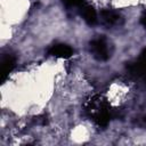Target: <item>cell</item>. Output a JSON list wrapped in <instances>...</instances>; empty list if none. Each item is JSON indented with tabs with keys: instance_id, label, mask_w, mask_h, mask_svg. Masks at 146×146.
Wrapping results in <instances>:
<instances>
[{
	"instance_id": "cell-1",
	"label": "cell",
	"mask_w": 146,
	"mask_h": 146,
	"mask_svg": "<svg viewBox=\"0 0 146 146\" xmlns=\"http://www.w3.org/2000/svg\"><path fill=\"white\" fill-rule=\"evenodd\" d=\"M127 70L131 76L140 79L146 83V48L143 49V51L136 60L128 63Z\"/></svg>"
},
{
	"instance_id": "cell-2",
	"label": "cell",
	"mask_w": 146,
	"mask_h": 146,
	"mask_svg": "<svg viewBox=\"0 0 146 146\" xmlns=\"http://www.w3.org/2000/svg\"><path fill=\"white\" fill-rule=\"evenodd\" d=\"M90 51L98 60H107L110 57L108 47L105 38L103 36H98L90 42Z\"/></svg>"
},
{
	"instance_id": "cell-3",
	"label": "cell",
	"mask_w": 146,
	"mask_h": 146,
	"mask_svg": "<svg viewBox=\"0 0 146 146\" xmlns=\"http://www.w3.org/2000/svg\"><path fill=\"white\" fill-rule=\"evenodd\" d=\"M16 66V58L11 54H5L1 57V65H0V79L1 82H5L6 79L9 76V74L13 72V70Z\"/></svg>"
},
{
	"instance_id": "cell-4",
	"label": "cell",
	"mask_w": 146,
	"mask_h": 146,
	"mask_svg": "<svg viewBox=\"0 0 146 146\" xmlns=\"http://www.w3.org/2000/svg\"><path fill=\"white\" fill-rule=\"evenodd\" d=\"M79 14L80 16L84 19V22L88 24V25H96L97 22H98V17H97V13L96 10L94 9L92 6L88 5L87 2L83 3L79 9Z\"/></svg>"
},
{
	"instance_id": "cell-5",
	"label": "cell",
	"mask_w": 146,
	"mask_h": 146,
	"mask_svg": "<svg viewBox=\"0 0 146 146\" xmlns=\"http://www.w3.org/2000/svg\"><path fill=\"white\" fill-rule=\"evenodd\" d=\"M48 54L59 58H70L73 55V49L65 43H55L48 49Z\"/></svg>"
},
{
	"instance_id": "cell-6",
	"label": "cell",
	"mask_w": 146,
	"mask_h": 146,
	"mask_svg": "<svg viewBox=\"0 0 146 146\" xmlns=\"http://www.w3.org/2000/svg\"><path fill=\"white\" fill-rule=\"evenodd\" d=\"M100 19L104 25L113 26V25H117L120 23L121 16L119 13H116L112 9H103L100 11Z\"/></svg>"
},
{
	"instance_id": "cell-7",
	"label": "cell",
	"mask_w": 146,
	"mask_h": 146,
	"mask_svg": "<svg viewBox=\"0 0 146 146\" xmlns=\"http://www.w3.org/2000/svg\"><path fill=\"white\" fill-rule=\"evenodd\" d=\"M64 6L67 8H80L83 3H86V0H60Z\"/></svg>"
},
{
	"instance_id": "cell-8",
	"label": "cell",
	"mask_w": 146,
	"mask_h": 146,
	"mask_svg": "<svg viewBox=\"0 0 146 146\" xmlns=\"http://www.w3.org/2000/svg\"><path fill=\"white\" fill-rule=\"evenodd\" d=\"M140 22H141L143 26L146 29V11L143 14V16H141V18H140Z\"/></svg>"
}]
</instances>
